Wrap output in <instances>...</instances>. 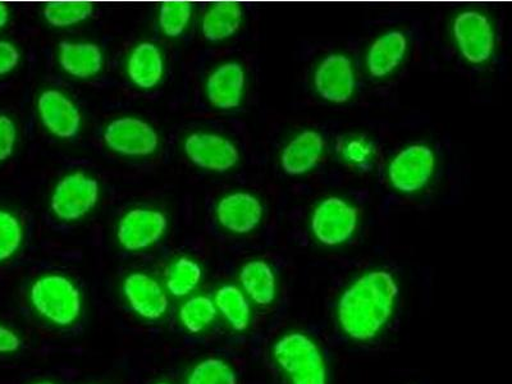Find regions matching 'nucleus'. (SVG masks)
Segmentation results:
<instances>
[{
    "label": "nucleus",
    "mask_w": 512,
    "mask_h": 384,
    "mask_svg": "<svg viewBox=\"0 0 512 384\" xmlns=\"http://www.w3.org/2000/svg\"><path fill=\"white\" fill-rule=\"evenodd\" d=\"M399 286L387 272H372L347 288L338 304L342 331L355 341L376 337L390 320Z\"/></svg>",
    "instance_id": "obj_1"
},
{
    "label": "nucleus",
    "mask_w": 512,
    "mask_h": 384,
    "mask_svg": "<svg viewBox=\"0 0 512 384\" xmlns=\"http://www.w3.org/2000/svg\"><path fill=\"white\" fill-rule=\"evenodd\" d=\"M274 359L292 384H327V367L313 340L303 333H290L277 342Z\"/></svg>",
    "instance_id": "obj_2"
},
{
    "label": "nucleus",
    "mask_w": 512,
    "mask_h": 384,
    "mask_svg": "<svg viewBox=\"0 0 512 384\" xmlns=\"http://www.w3.org/2000/svg\"><path fill=\"white\" fill-rule=\"evenodd\" d=\"M30 297L36 312L57 326H71L80 317V292L67 278H40L32 286Z\"/></svg>",
    "instance_id": "obj_3"
},
{
    "label": "nucleus",
    "mask_w": 512,
    "mask_h": 384,
    "mask_svg": "<svg viewBox=\"0 0 512 384\" xmlns=\"http://www.w3.org/2000/svg\"><path fill=\"white\" fill-rule=\"evenodd\" d=\"M358 212L338 198H329L315 209L312 228L315 237L324 245L344 244L354 233Z\"/></svg>",
    "instance_id": "obj_4"
},
{
    "label": "nucleus",
    "mask_w": 512,
    "mask_h": 384,
    "mask_svg": "<svg viewBox=\"0 0 512 384\" xmlns=\"http://www.w3.org/2000/svg\"><path fill=\"white\" fill-rule=\"evenodd\" d=\"M98 182L77 172L64 178L54 191L53 212L63 221H73L85 216L98 201Z\"/></svg>",
    "instance_id": "obj_5"
},
{
    "label": "nucleus",
    "mask_w": 512,
    "mask_h": 384,
    "mask_svg": "<svg viewBox=\"0 0 512 384\" xmlns=\"http://www.w3.org/2000/svg\"><path fill=\"white\" fill-rule=\"evenodd\" d=\"M457 45L470 63H483L491 58L495 49V36L487 17L478 12L461 13L454 22Z\"/></svg>",
    "instance_id": "obj_6"
},
{
    "label": "nucleus",
    "mask_w": 512,
    "mask_h": 384,
    "mask_svg": "<svg viewBox=\"0 0 512 384\" xmlns=\"http://www.w3.org/2000/svg\"><path fill=\"white\" fill-rule=\"evenodd\" d=\"M434 154L428 146L411 145L397 155L390 167L393 187L402 192H415L433 175Z\"/></svg>",
    "instance_id": "obj_7"
},
{
    "label": "nucleus",
    "mask_w": 512,
    "mask_h": 384,
    "mask_svg": "<svg viewBox=\"0 0 512 384\" xmlns=\"http://www.w3.org/2000/svg\"><path fill=\"white\" fill-rule=\"evenodd\" d=\"M104 140L114 152L126 155H149L158 146L157 132L136 118L113 121L105 130Z\"/></svg>",
    "instance_id": "obj_8"
},
{
    "label": "nucleus",
    "mask_w": 512,
    "mask_h": 384,
    "mask_svg": "<svg viewBox=\"0 0 512 384\" xmlns=\"http://www.w3.org/2000/svg\"><path fill=\"white\" fill-rule=\"evenodd\" d=\"M185 150L191 162L210 171L224 172L239 162L236 146L218 135H191L186 140Z\"/></svg>",
    "instance_id": "obj_9"
},
{
    "label": "nucleus",
    "mask_w": 512,
    "mask_h": 384,
    "mask_svg": "<svg viewBox=\"0 0 512 384\" xmlns=\"http://www.w3.org/2000/svg\"><path fill=\"white\" fill-rule=\"evenodd\" d=\"M315 89L323 99L332 103H346L354 93L355 75L350 59L333 54L315 72Z\"/></svg>",
    "instance_id": "obj_10"
},
{
    "label": "nucleus",
    "mask_w": 512,
    "mask_h": 384,
    "mask_svg": "<svg viewBox=\"0 0 512 384\" xmlns=\"http://www.w3.org/2000/svg\"><path fill=\"white\" fill-rule=\"evenodd\" d=\"M167 219L154 210L135 209L127 213L118 228V240L126 250H140L155 244L166 231Z\"/></svg>",
    "instance_id": "obj_11"
},
{
    "label": "nucleus",
    "mask_w": 512,
    "mask_h": 384,
    "mask_svg": "<svg viewBox=\"0 0 512 384\" xmlns=\"http://www.w3.org/2000/svg\"><path fill=\"white\" fill-rule=\"evenodd\" d=\"M128 304L141 318L157 320L166 314L168 297L158 282L143 273H134L123 283Z\"/></svg>",
    "instance_id": "obj_12"
},
{
    "label": "nucleus",
    "mask_w": 512,
    "mask_h": 384,
    "mask_svg": "<svg viewBox=\"0 0 512 384\" xmlns=\"http://www.w3.org/2000/svg\"><path fill=\"white\" fill-rule=\"evenodd\" d=\"M41 120L54 135L68 139L80 128V113L66 96L56 90H48L39 99Z\"/></svg>",
    "instance_id": "obj_13"
},
{
    "label": "nucleus",
    "mask_w": 512,
    "mask_h": 384,
    "mask_svg": "<svg viewBox=\"0 0 512 384\" xmlns=\"http://www.w3.org/2000/svg\"><path fill=\"white\" fill-rule=\"evenodd\" d=\"M217 216L227 230L248 233L258 226L263 216V208L253 195L237 192L218 204Z\"/></svg>",
    "instance_id": "obj_14"
},
{
    "label": "nucleus",
    "mask_w": 512,
    "mask_h": 384,
    "mask_svg": "<svg viewBox=\"0 0 512 384\" xmlns=\"http://www.w3.org/2000/svg\"><path fill=\"white\" fill-rule=\"evenodd\" d=\"M244 86L245 73L240 64H223L209 77L207 91L210 103L221 109L237 108L241 103Z\"/></svg>",
    "instance_id": "obj_15"
},
{
    "label": "nucleus",
    "mask_w": 512,
    "mask_h": 384,
    "mask_svg": "<svg viewBox=\"0 0 512 384\" xmlns=\"http://www.w3.org/2000/svg\"><path fill=\"white\" fill-rule=\"evenodd\" d=\"M324 140L315 131H304L283 150L282 167L291 176L303 175L322 157Z\"/></svg>",
    "instance_id": "obj_16"
},
{
    "label": "nucleus",
    "mask_w": 512,
    "mask_h": 384,
    "mask_svg": "<svg viewBox=\"0 0 512 384\" xmlns=\"http://www.w3.org/2000/svg\"><path fill=\"white\" fill-rule=\"evenodd\" d=\"M408 47L405 35L391 31L374 41L369 50L367 63L374 77H384L391 73L402 61Z\"/></svg>",
    "instance_id": "obj_17"
},
{
    "label": "nucleus",
    "mask_w": 512,
    "mask_h": 384,
    "mask_svg": "<svg viewBox=\"0 0 512 384\" xmlns=\"http://www.w3.org/2000/svg\"><path fill=\"white\" fill-rule=\"evenodd\" d=\"M59 62L64 71L72 76L88 79L96 75L103 66V56L99 47L94 44L61 43Z\"/></svg>",
    "instance_id": "obj_18"
},
{
    "label": "nucleus",
    "mask_w": 512,
    "mask_h": 384,
    "mask_svg": "<svg viewBox=\"0 0 512 384\" xmlns=\"http://www.w3.org/2000/svg\"><path fill=\"white\" fill-rule=\"evenodd\" d=\"M128 75L140 88L157 85L163 76V59L158 48L150 43L137 45L128 62Z\"/></svg>",
    "instance_id": "obj_19"
},
{
    "label": "nucleus",
    "mask_w": 512,
    "mask_h": 384,
    "mask_svg": "<svg viewBox=\"0 0 512 384\" xmlns=\"http://www.w3.org/2000/svg\"><path fill=\"white\" fill-rule=\"evenodd\" d=\"M242 287L254 303L271 305L276 299V277L267 263L255 260L244 265L240 274Z\"/></svg>",
    "instance_id": "obj_20"
},
{
    "label": "nucleus",
    "mask_w": 512,
    "mask_h": 384,
    "mask_svg": "<svg viewBox=\"0 0 512 384\" xmlns=\"http://www.w3.org/2000/svg\"><path fill=\"white\" fill-rule=\"evenodd\" d=\"M242 9L233 2L218 3L209 9L203 20V34L209 41L230 38L241 25Z\"/></svg>",
    "instance_id": "obj_21"
},
{
    "label": "nucleus",
    "mask_w": 512,
    "mask_h": 384,
    "mask_svg": "<svg viewBox=\"0 0 512 384\" xmlns=\"http://www.w3.org/2000/svg\"><path fill=\"white\" fill-rule=\"evenodd\" d=\"M216 308L235 331H245L250 323V304L236 286H223L216 294Z\"/></svg>",
    "instance_id": "obj_22"
},
{
    "label": "nucleus",
    "mask_w": 512,
    "mask_h": 384,
    "mask_svg": "<svg viewBox=\"0 0 512 384\" xmlns=\"http://www.w3.org/2000/svg\"><path fill=\"white\" fill-rule=\"evenodd\" d=\"M216 304L207 296H195L187 300L180 309L182 326L191 333H199L216 320Z\"/></svg>",
    "instance_id": "obj_23"
},
{
    "label": "nucleus",
    "mask_w": 512,
    "mask_h": 384,
    "mask_svg": "<svg viewBox=\"0 0 512 384\" xmlns=\"http://www.w3.org/2000/svg\"><path fill=\"white\" fill-rule=\"evenodd\" d=\"M201 269L198 264L187 258L178 259L167 273V288L173 296L184 297L198 287Z\"/></svg>",
    "instance_id": "obj_24"
},
{
    "label": "nucleus",
    "mask_w": 512,
    "mask_h": 384,
    "mask_svg": "<svg viewBox=\"0 0 512 384\" xmlns=\"http://www.w3.org/2000/svg\"><path fill=\"white\" fill-rule=\"evenodd\" d=\"M93 11V4L86 2L49 3L44 8V17L50 25L66 27L86 20Z\"/></svg>",
    "instance_id": "obj_25"
},
{
    "label": "nucleus",
    "mask_w": 512,
    "mask_h": 384,
    "mask_svg": "<svg viewBox=\"0 0 512 384\" xmlns=\"http://www.w3.org/2000/svg\"><path fill=\"white\" fill-rule=\"evenodd\" d=\"M186 384H237V377L224 361L207 359L192 369Z\"/></svg>",
    "instance_id": "obj_26"
},
{
    "label": "nucleus",
    "mask_w": 512,
    "mask_h": 384,
    "mask_svg": "<svg viewBox=\"0 0 512 384\" xmlns=\"http://www.w3.org/2000/svg\"><path fill=\"white\" fill-rule=\"evenodd\" d=\"M191 16V4L185 2L163 3L160 8V26L164 34L178 36L184 32Z\"/></svg>",
    "instance_id": "obj_27"
},
{
    "label": "nucleus",
    "mask_w": 512,
    "mask_h": 384,
    "mask_svg": "<svg viewBox=\"0 0 512 384\" xmlns=\"http://www.w3.org/2000/svg\"><path fill=\"white\" fill-rule=\"evenodd\" d=\"M22 230L12 214L0 212V262L11 258L20 248Z\"/></svg>",
    "instance_id": "obj_28"
},
{
    "label": "nucleus",
    "mask_w": 512,
    "mask_h": 384,
    "mask_svg": "<svg viewBox=\"0 0 512 384\" xmlns=\"http://www.w3.org/2000/svg\"><path fill=\"white\" fill-rule=\"evenodd\" d=\"M15 141V125L8 117L0 114V162H3L12 154Z\"/></svg>",
    "instance_id": "obj_29"
},
{
    "label": "nucleus",
    "mask_w": 512,
    "mask_h": 384,
    "mask_svg": "<svg viewBox=\"0 0 512 384\" xmlns=\"http://www.w3.org/2000/svg\"><path fill=\"white\" fill-rule=\"evenodd\" d=\"M370 146L365 144L364 141L351 140L349 143L345 145L344 148V157L350 162H355L358 164H363L368 162L367 158H370Z\"/></svg>",
    "instance_id": "obj_30"
},
{
    "label": "nucleus",
    "mask_w": 512,
    "mask_h": 384,
    "mask_svg": "<svg viewBox=\"0 0 512 384\" xmlns=\"http://www.w3.org/2000/svg\"><path fill=\"white\" fill-rule=\"evenodd\" d=\"M20 61V53L7 41H0V75L11 72Z\"/></svg>",
    "instance_id": "obj_31"
},
{
    "label": "nucleus",
    "mask_w": 512,
    "mask_h": 384,
    "mask_svg": "<svg viewBox=\"0 0 512 384\" xmlns=\"http://www.w3.org/2000/svg\"><path fill=\"white\" fill-rule=\"evenodd\" d=\"M21 340L12 329L0 324V354H8L20 349Z\"/></svg>",
    "instance_id": "obj_32"
},
{
    "label": "nucleus",
    "mask_w": 512,
    "mask_h": 384,
    "mask_svg": "<svg viewBox=\"0 0 512 384\" xmlns=\"http://www.w3.org/2000/svg\"><path fill=\"white\" fill-rule=\"evenodd\" d=\"M8 21V9L3 3H0V29L7 24Z\"/></svg>",
    "instance_id": "obj_33"
},
{
    "label": "nucleus",
    "mask_w": 512,
    "mask_h": 384,
    "mask_svg": "<svg viewBox=\"0 0 512 384\" xmlns=\"http://www.w3.org/2000/svg\"><path fill=\"white\" fill-rule=\"evenodd\" d=\"M34 384H54L52 382H38V383H34Z\"/></svg>",
    "instance_id": "obj_34"
},
{
    "label": "nucleus",
    "mask_w": 512,
    "mask_h": 384,
    "mask_svg": "<svg viewBox=\"0 0 512 384\" xmlns=\"http://www.w3.org/2000/svg\"><path fill=\"white\" fill-rule=\"evenodd\" d=\"M158 384H168V383H158Z\"/></svg>",
    "instance_id": "obj_35"
}]
</instances>
